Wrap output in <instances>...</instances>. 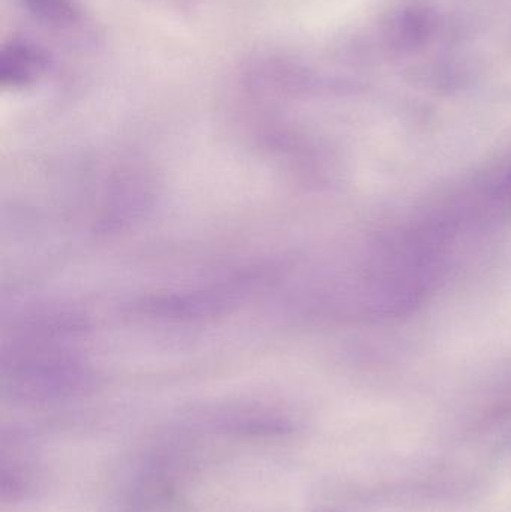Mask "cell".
I'll return each mask as SVG.
<instances>
[{"label":"cell","instance_id":"obj_3","mask_svg":"<svg viewBox=\"0 0 511 512\" xmlns=\"http://www.w3.org/2000/svg\"><path fill=\"white\" fill-rule=\"evenodd\" d=\"M23 3L36 20L51 26H71L81 17L77 0H23Z\"/></svg>","mask_w":511,"mask_h":512},{"label":"cell","instance_id":"obj_1","mask_svg":"<svg viewBox=\"0 0 511 512\" xmlns=\"http://www.w3.org/2000/svg\"><path fill=\"white\" fill-rule=\"evenodd\" d=\"M48 51L29 39L15 38L0 50V84L9 89L32 86L50 68Z\"/></svg>","mask_w":511,"mask_h":512},{"label":"cell","instance_id":"obj_2","mask_svg":"<svg viewBox=\"0 0 511 512\" xmlns=\"http://www.w3.org/2000/svg\"><path fill=\"white\" fill-rule=\"evenodd\" d=\"M435 30V15L422 5L402 8L387 24L386 36L393 48L414 51L428 44Z\"/></svg>","mask_w":511,"mask_h":512}]
</instances>
